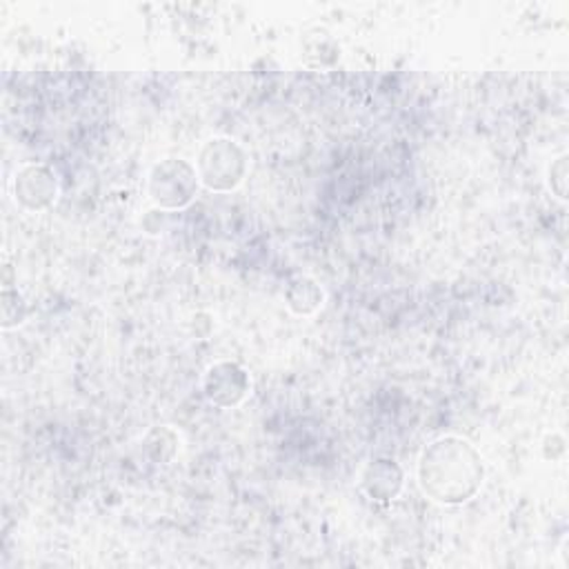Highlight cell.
<instances>
[{
    "label": "cell",
    "instance_id": "2",
    "mask_svg": "<svg viewBox=\"0 0 569 569\" xmlns=\"http://www.w3.org/2000/svg\"><path fill=\"white\" fill-rule=\"evenodd\" d=\"M198 180L213 191H229L238 187L247 171V156L236 140L213 138L198 156Z\"/></svg>",
    "mask_w": 569,
    "mask_h": 569
},
{
    "label": "cell",
    "instance_id": "7",
    "mask_svg": "<svg viewBox=\"0 0 569 569\" xmlns=\"http://www.w3.org/2000/svg\"><path fill=\"white\" fill-rule=\"evenodd\" d=\"M284 300H287V307L293 313L309 316V313L320 309V305H322V289L311 278L298 276V278H293L289 282V287L284 291Z\"/></svg>",
    "mask_w": 569,
    "mask_h": 569
},
{
    "label": "cell",
    "instance_id": "6",
    "mask_svg": "<svg viewBox=\"0 0 569 569\" xmlns=\"http://www.w3.org/2000/svg\"><path fill=\"white\" fill-rule=\"evenodd\" d=\"M360 489L373 500H391L402 489V469L389 458L371 460L360 473Z\"/></svg>",
    "mask_w": 569,
    "mask_h": 569
},
{
    "label": "cell",
    "instance_id": "4",
    "mask_svg": "<svg viewBox=\"0 0 569 569\" xmlns=\"http://www.w3.org/2000/svg\"><path fill=\"white\" fill-rule=\"evenodd\" d=\"M249 387V373L229 360L213 362L202 376V391L218 407H236L244 400Z\"/></svg>",
    "mask_w": 569,
    "mask_h": 569
},
{
    "label": "cell",
    "instance_id": "1",
    "mask_svg": "<svg viewBox=\"0 0 569 569\" xmlns=\"http://www.w3.org/2000/svg\"><path fill=\"white\" fill-rule=\"evenodd\" d=\"M480 453L458 436H442L427 445L418 458V485L440 505H462L482 485Z\"/></svg>",
    "mask_w": 569,
    "mask_h": 569
},
{
    "label": "cell",
    "instance_id": "3",
    "mask_svg": "<svg viewBox=\"0 0 569 569\" xmlns=\"http://www.w3.org/2000/svg\"><path fill=\"white\" fill-rule=\"evenodd\" d=\"M149 196L160 209L187 207L198 189V171L180 158H167L149 171Z\"/></svg>",
    "mask_w": 569,
    "mask_h": 569
},
{
    "label": "cell",
    "instance_id": "5",
    "mask_svg": "<svg viewBox=\"0 0 569 569\" xmlns=\"http://www.w3.org/2000/svg\"><path fill=\"white\" fill-rule=\"evenodd\" d=\"M58 193V180L44 164H27L13 178L16 202L29 211L47 209Z\"/></svg>",
    "mask_w": 569,
    "mask_h": 569
}]
</instances>
